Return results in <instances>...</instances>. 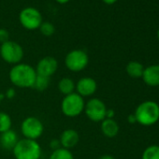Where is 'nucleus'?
I'll return each mask as SVG.
<instances>
[{
	"label": "nucleus",
	"mask_w": 159,
	"mask_h": 159,
	"mask_svg": "<svg viewBox=\"0 0 159 159\" xmlns=\"http://www.w3.org/2000/svg\"><path fill=\"white\" fill-rule=\"evenodd\" d=\"M20 24L26 30H37L42 24V15L39 10L28 7L21 11L19 14Z\"/></svg>",
	"instance_id": "8"
},
{
	"label": "nucleus",
	"mask_w": 159,
	"mask_h": 159,
	"mask_svg": "<svg viewBox=\"0 0 159 159\" xmlns=\"http://www.w3.org/2000/svg\"><path fill=\"white\" fill-rule=\"evenodd\" d=\"M141 159H159V146L151 145L147 147L142 152Z\"/></svg>",
	"instance_id": "21"
},
{
	"label": "nucleus",
	"mask_w": 159,
	"mask_h": 159,
	"mask_svg": "<svg viewBox=\"0 0 159 159\" xmlns=\"http://www.w3.org/2000/svg\"><path fill=\"white\" fill-rule=\"evenodd\" d=\"M10 40V33L5 28H0V43H5Z\"/></svg>",
	"instance_id": "23"
},
{
	"label": "nucleus",
	"mask_w": 159,
	"mask_h": 159,
	"mask_svg": "<svg viewBox=\"0 0 159 159\" xmlns=\"http://www.w3.org/2000/svg\"><path fill=\"white\" fill-rule=\"evenodd\" d=\"M98 159H115V158L112 155H111V154H103Z\"/></svg>",
	"instance_id": "28"
},
{
	"label": "nucleus",
	"mask_w": 159,
	"mask_h": 159,
	"mask_svg": "<svg viewBox=\"0 0 159 159\" xmlns=\"http://www.w3.org/2000/svg\"><path fill=\"white\" fill-rule=\"evenodd\" d=\"M59 140H60L62 148L70 150L79 143L80 136H79V133L75 129L66 128L61 133Z\"/></svg>",
	"instance_id": "12"
},
{
	"label": "nucleus",
	"mask_w": 159,
	"mask_h": 159,
	"mask_svg": "<svg viewBox=\"0 0 159 159\" xmlns=\"http://www.w3.org/2000/svg\"><path fill=\"white\" fill-rule=\"evenodd\" d=\"M49 159H75L73 153L70 152V150L60 148L58 150L52 151Z\"/></svg>",
	"instance_id": "20"
},
{
	"label": "nucleus",
	"mask_w": 159,
	"mask_h": 159,
	"mask_svg": "<svg viewBox=\"0 0 159 159\" xmlns=\"http://www.w3.org/2000/svg\"><path fill=\"white\" fill-rule=\"evenodd\" d=\"M35 69L38 75L51 78L58 69V62L52 56H45L38 62Z\"/></svg>",
	"instance_id": "11"
},
{
	"label": "nucleus",
	"mask_w": 159,
	"mask_h": 159,
	"mask_svg": "<svg viewBox=\"0 0 159 159\" xmlns=\"http://www.w3.org/2000/svg\"><path fill=\"white\" fill-rule=\"evenodd\" d=\"M11 125L12 121L11 116L7 112L0 111V134L11 129Z\"/></svg>",
	"instance_id": "19"
},
{
	"label": "nucleus",
	"mask_w": 159,
	"mask_h": 159,
	"mask_svg": "<svg viewBox=\"0 0 159 159\" xmlns=\"http://www.w3.org/2000/svg\"><path fill=\"white\" fill-rule=\"evenodd\" d=\"M84 98L76 92L65 96L61 102V111L63 114L69 118L80 116L84 111Z\"/></svg>",
	"instance_id": "4"
},
{
	"label": "nucleus",
	"mask_w": 159,
	"mask_h": 159,
	"mask_svg": "<svg viewBox=\"0 0 159 159\" xmlns=\"http://www.w3.org/2000/svg\"><path fill=\"white\" fill-rule=\"evenodd\" d=\"M55 1L59 4H66L67 2L70 1V0H55Z\"/></svg>",
	"instance_id": "30"
},
{
	"label": "nucleus",
	"mask_w": 159,
	"mask_h": 159,
	"mask_svg": "<svg viewBox=\"0 0 159 159\" xmlns=\"http://www.w3.org/2000/svg\"><path fill=\"white\" fill-rule=\"evenodd\" d=\"M24 55L25 52L23 47L15 41L9 40L0 46V56L8 64L14 66L22 63Z\"/></svg>",
	"instance_id": "5"
},
{
	"label": "nucleus",
	"mask_w": 159,
	"mask_h": 159,
	"mask_svg": "<svg viewBox=\"0 0 159 159\" xmlns=\"http://www.w3.org/2000/svg\"><path fill=\"white\" fill-rule=\"evenodd\" d=\"M49 85H50V78L37 74L35 83L32 88H34L35 90L39 92H43L49 87Z\"/></svg>",
	"instance_id": "18"
},
{
	"label": "nucleus",
	"mask_w": 159,
	"mask_h": 159,
	"mask_svg": "<svg viewBox=\"0 0 159 159\" xmlns=\"http://www.w3.org/2000/svg\"><path fill=\"white\" fill-rule=\"evenodd\" d=\"M15 159H39L41 147L37 140L23 139H19L12 149Z\"/></svg>",
	"instance_id": "3"
},
{
	"label": "nucleus",
	"mask_w": 159,
	"mask_h": 159,
	"mask_svg": "<svg viewBox=\"0 0 159 159\" xmlns=\"http://www.w3.org/2000/svg\"><path fill=\"white\" fill-rule=\"evenodd\" d=\"M144 66L142 64H140L138 61H130L125 67L126 73L128 74L129 77L133 79H139L142 77L143 71H144Z\"/></svg>",
	"instance_id": "17"
},
{
	"label": "nucleus",
	"mask_w": 159,
	"mask_h": 159,
	"mask_svg": "<svg viewBox=\"0 0 159 159\" xmlns=\"http://www.w3.org/2000/svg\"><path fill=\"white\" fill-rule=\"evenodd\" d=\"M50 148L52 149V151H55V150H58L61 147V143H60V140L59 139H53L50 141Z\"/></svg>",
	"instance_id": "24"
},
{
	"label": "nucleus",
	"mask_w": 159,
	"mask_h": 159,
	"mask_svg": "<svg viewBox=\"0 0 159 159\" xmlns=\"http://www.w3.org/2000/svg\"><path fill=\"white\" fill-rule=\"evenodd\" d=\"M102 1L105 4H107V5H112V4H114L117 1V0H102Z\"/></svg>",
	"instance_id": "29"
},
{
	"label": "nucleus",
	"mask_w": 159,
	"mask_h": 159,
	"mask_svg": "<svg viewBox=\"0 0 159 159\" xmlns=\"http://www.w3.org/2000/svg\"><path fill=\"white\" fill-rule=\"evenodd\" d=\"M137 123L144 126H151L159 120V105L152 100L140 103L134 112Z\"/></svg>",
	"instance_id": "2"
},
{
	"label": "nucleus",
	"mask_w": 159,
	"mask_h": 159,
	"mask_svg": "<svg viewBox=\"0 0 159 159\" xmlns=\"http://www.w3.org/2000/svg\"><path fill=\"white\" fill-rule=\"evenodd\" d=\"M101 132L107 138H114L119 133V125L114 119H104L101 122Z\"/></svg>",
	"instance_id": "15"
},
{
	"label": "nucleus",
	"mask_w": 159,
	"mask_h": 159,
	"mask_svg": "<svg viewBox=\"0 0 159 159\" xmlns=\"http://www.w3.org/2000/svg\"><path fill=\"white\" fill-rule=\"evenodd\" d=\"M39 29L40 33L45 37H51L55 32L54 25L50 22H42V24L40 25Z\"/></svg>",
	"instance_id": "22"
},
{
	"label": "nucleus",
	"mask_w": 159,
	"mask_h": 159,
	"mask_svg": "<svg viewBox=\"0 0 159 159\" xmlns=\"http://www.w3.org/2000/svg\"><path fill=\"white\" fill-rule=\"evenodd\" d=\"M21 132L25 139L37 140L44 132L43 123L37 117H26L21 125Z\"/></svg>",
	"instance_id": "7"
},
{
	"label": "nucleus",
	"mask_w": 159,
	"mask_h": 159,
	"mask_svg": "<svg viewBox=\"0 0 159 159\" xmlns=\"http://www.w3.org/2000/svg\"><path fill=\"white\" fill-rule=\"evenodd\" d=\"M106 104L99 98H90L84 107V113L87 118L94 123H101L106 119Z\"/></svg>",
	"instance_id": "9"
},
{
	"label": "nucleus",
	"mask_w": 159,
	"mask_h": 159,
	"mask_svg": "<svg viewBox=\"0 0 159 159\" xmlns=\"http://www.w3.org/2000/svg\"><path fill=\"white\" fill-rule=\"evenodd\" d=\"M127 121H128L129 124H135V123H137V119H136L135 114H134V113L129 114L128 117H127Z\"/></svg>",
	"instance_id": "27"
},
{
	"label": "nucleus",
	"mask_w": 159,
	"mask_h": 159,
	"mask_svg": "<svg viewBox=\"0 0 159 159\" xmlns=\"http://www.w3.org/2000/svg\"><path fill=\"white\" fill-rule=\"evenodd\" d=\"M58 90L64 96L70 95L75 92L76 90V84L72 79L68 77L62 78L58 82Z\"/></svg>",
	"instance_id": "16"
},
{
	"label": "nucleus",
	"mask_w": 159,
	"mask_h": 159,
	"mask_svg": "<svg viewBox=\"0 0 159 159\" xmlns=\"http://www.w3.org/2000/svg\"><path fill=\"white\" fill-rule=\"evenodd\" d=\"M18 140H19L18 135L12 129H10L4 133L0 134V146L5 150L12 151Z\"/></svg>",
	"instance_id": "14"
},
{
	"label": "nucleus",
	"mask_w": 159,
	"mask_h": 159,
	"mask_svg": "<svg viewBox=\"0 0 159 159\" xmlns=\"http://www.w3.org/2000/svg\"><path fill=\"white\" fill-rule=\"evenodd\" d=\"M36 77L35 67L25 63L14 65L9 73L11 83L18 88H32Z\"/></svg>",
	"instance_id": "1"
},
{
	"label": "nucleus",
	"mask_w": 159,
	"mask_h": 159,
	"mask_svg": "<svg viewBox=\"0 0 159 159\" xmlns=\"http://www.w3.org/2000/svg\"><path fill=\"white\" fill-rule=\"evenodd\" d=\"M15 96H16V91H15V89H14V88H9V89L6 91L5 95H4V97H6V98H9V99H12V98H15Z\"/></svg>",
	"instance_id": "25"
},
{
	"label": "nucleus",
	"mask_w": 159,
	"mask_h": 159,
	"mask_svg": "<svg viewBox=\"0 0 159 159\" xmlns=\"http://www.w3.org/2000/svg\"><path fill=\"white\" fill-rule=\"evenodd\" d=\"M3 97H4V95H0V106H1V102H2Z\"/></svg>",
	"instance_id": "31"
},
{
	"label": "nucleus",
	"mask_w": 159,
	"mask_h": 159,
	"mask_svg": "<svg viewBox=\"0 0 159 159\" xmlns=\"http://www.w3.org/2000/svg\"><path fill=\"white\" fill-rule=\"evenodd\" d=\"M157 38H158V39H159V29H158V31H157Z\"/></svg>",
	"instance_id": "32"
},
{
	"label": "nucleus",
	"mask_w": 159,
	"mask_h": 159,
	"mask_svg": "<svg viewBox=\"0 0 159 159\" xmlns=\"http://www.w3.org/2000/svg\"><path fill=\"white\" fill-rule=\"evenodd\" d=\"M98 90V84L96 80L91 77H83L76 84V93L82 98L92 97Z\"/></svg>",
	"instance_id": "10"
},
{
	"label": "nucleus",
	"mask_w": 159,
	"mask_h": 159,
	"mask_svg": "<svg viewBox=\"0 0 159 159\" xmlns=\"http://www.w3.org/2000/svg\"><path fill=\"white\" fill-rule=\"evenodd\" d=\"M115 116V111L112 109H108L106 111V119H113Z\"/></svg>",
	"instance_id": "26"
},
{
	"label": "nucleus",
	"mask_w": 159,
	"mask_h": 159,
	"mask_svg": "<svg viewBox=\"0 0 159 159\" xmlns=\"http://www.w3.org/2000/svg\"><path fill=\"white\" fill-rule=\"evenodd\" d=\"M141 78L148 86H159V65H152L145 67Z\"/></svg>",
	"instance_id": "13"
},
{
	"label": "nucleus",
	"mask_w": 159,
	"mask_h": 159,
	"mask_svg": "<svg viewBox=\"0 0 159 159\" xmlns=\"http://www.w3.org/2000/svg\"><path fill=\"white\" fill-rule=\"evenodd\" d=\"M89 64L87 52L81 49L70 51L65 57L66 67L72 72H80L86 68Z\"/></svg>",
	"instance_id": "6"
}]
</instances>
